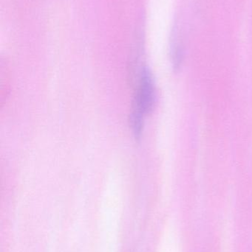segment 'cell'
<instances>
[{
  "mask_svg": "<svg viewBox=\"0 0 252 252\" xmlns=\"http://www.w3.org/2000/svg\"><path fill=\"white\" fill-rule=\"evenodd\" d=\"M176 30H174L173 34L171 46H170V56H171L172 63L175 69H180L183 60V49L181 44L178 40L176 35Z\"/></svg>",
  "mask_w": 252,
  "mask_h": 252,
  "instance_id": "2",
  "label": "cell"
},
{
  "mask_svg": "<svg viewBox=\"0 0 252 252\" xmlns=\"http://www.w3.org/2000/svg\"><path fill=\"white\" fill-rule=\"evenodd\" d=\"M135 90L130 113L145 117L150 115L156 103V88L153 75L148 66H141L134 75Z\"/></svg>",
  "mask_w": 252,
  "mask_h": 252,
  "instance_id": "1",
  "label": "cell"
}]
</instances>
